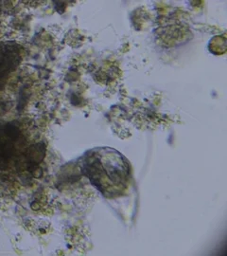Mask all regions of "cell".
<instances>
[{"label": "cell", "instance_id": "cell-1", "mask_svg": "<svg viewBox=\"0 0 227 256\" xmlns=\"http://www.w3.org/2000/svg\"><path fill=\"white\" fill-rule=\"evenodd\" d=\"M84 173L100 192L108 198L126 190L130 180V164L117 150L100 148L89 152L83 164Z\"/></svg>", "mask_w": 227, "mask_h": 256}, {"label": "cell", "instance_id": "cell-2", "mask_svg": "<svg viewBox=\"0 0 227 256\" xmlns=\"http://www.w3.org/2000/svg\"><path fill=\"white\" fill-rule=\"evenodd\" d=\"M24 146L25 142L18 128L12 124L0 128V170L18 165Z\"/></svg>", "mask_w": 227, "mask_h": 256}]
</instances>
